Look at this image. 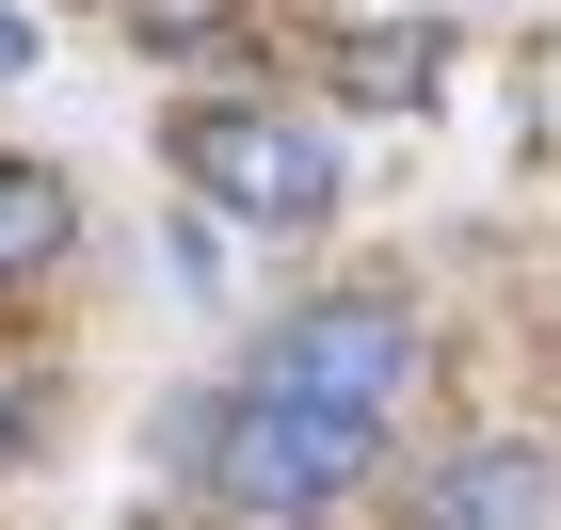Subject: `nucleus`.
Instances as JSON below:
<instances>
[{"label": "nucleus", "mask_w": 561, "mask_h": 530, "mask_svg": "<svg viewBox=\"0 0 561 530\" xmlns=\"http://www.w3.org/2000/svg\"><path fill=\"white\" fill-rule=\"evenodd\" d=\"M369 466H386V418H353V402L257 386V370L209 402V515H241V530H305V515H337Z\"/></svg>", "instance_id": "obj_1"}, {"label": "nucleus", "mask_w": 561, "mask_h": 530, "mask_svg": "<svg viewBox=\"0 0 561 530\" xmlns=\"http://www.w3.org/2000/svg\"><path fill=\"white\" fill-rule=\"evenodd\" d=\"M176 161H193V193L225 225H321L337 210V129L321 113H273V97H209L176 129Z\"/></svg>", "instance_id": "obj_2"}, {"label": "nucleus", "mask_w": 561, "mask_h": 530, "mask_svg": "<svg viewBox=\"0 0 561 530\" xmlns=\"http://www.w3.org/2000/svg\"><path fill=\"white\" fill-rule=\"evenodd\" d=\"M241 370H257V386H305V402H353V418H401V386H417V322H401L386 290H337V306H289Z\"/></svg>", "instance_id": "obj_3"}, {"label": "nucleus", "mask_w": 561, "mask_h": 530, "mask_svg": "<svg viewBox=\"0 0 561 530\" xmlns=\"http://www.w3.org/2000/svg\"><path fill=\"white\" fill-rule=\"evenodd\" d=\"M546 498H561V466H546L529 435H497V450H466V466L417 483V530H529Z\"/></svg>", "instance_id": "obj_4"}, {"label": "nucleus", "mask_w": 561, "mask_h": 530, "mask_svg": "<svg viewBox=\"0 0 561 530\" xmlns=\"http://www.w3.org/2000/svg\"><path fill=\"white\" fill-rule=\"evenodd\" d=\"M65 225H81V193L48 161H0V273H48L65 258Z\"/></svg>", "instance_id": "obj_5"}, {"label": "nucleus", "mask_w": 561, "mask_h": 530, "mask_svg": "<svg viewBox=\"0 0 561 530\" xmlns=\"http://www.w3.org/2000/svg\"><path fill=\"white\" fill-rule=\"evenodd\" d=\"M129 16H145V33H209L225 0H129Z\"/></svg>", "instance_id": "obj_6"}, {"label": "nucleus", "mask_w": 561, "mask_h": 530, "mask_svg": "<svg viewBox=\"0 0 561 530\" xmlns=\"http://www.w3.org/2000/svg\"><path fill=\"white\" fill-rule=\"evenodd\" d=\"M0 81H33V16L16 0H0Z\"/></svg>", "instance_id": "obj_7"}, {"label": "nucleus", "mask_w": 561, "mask_h": 530, "mask_svg": "<svg viewBox=\"0 0 561 530\" xmlns=\"http://www.w3.org/2000/svg\"><path fill=\"white\" fill-rule=\"evenodd\" d=\"M0 418H16V386H0Z\"/></svg>", "instance_id": "obj_8"}]
</instances>
